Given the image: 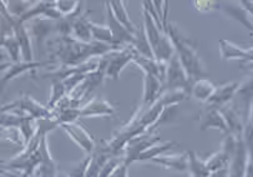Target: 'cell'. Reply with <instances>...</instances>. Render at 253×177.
Returning a JSON list of instances; mask_svg holds the SVG:
<instances>
[{
	"instance_id": "5bb4252c",
	"label": "cell",
	"mask_w": 253,
	"mask_h": 177,
	"mask_svg": "<svg viewBox=\"0 0 253 177\" xmlns=\"http://www.w3.org/2000/svg\"><path fill=\"white\" fill-rule=\"evenodd\" d=\"M90 11H86V13L81 14L80 16L74 20L73 24V38L74 39L79 40V42L83 43H89L94 42L91 34V29H90V19H89Z\"/></svg>"
},
{
	"instance_id": "4fadbf2b",
	"label": "cell",
	"mask_w": 253,
	"mask_h": 177,
	"mask_svg": "<svg viewBox=\"0 0 253 177\" xmlns=\"http://www.w3.org/2000/svg\"><path fill=\"white\" fill-rule=\"evenodd\" d=\"M164 92V83L157 76L144 73V106L149 107L160 99Z\"/></svg>"
},
{
	"instance_id": "9a60e30c",
	"label": "cell",
	"mask_w": 253,
	"mask_h": 177,
	"mask_svg": "<svg viewBox=\"0 0 253 177\" xmlns=\"http://www.w3.org/2000/svg\"><path fill=\"white\" fill-rule=\"evenodd\" d=\"M214 91H216V86L211 81L204 78L196 80L191 88V95L193 96V99L200 102H205V104H207Z\"/></svg>"
},
{
	"instance_id": "44dd1931",
	"label": "cell",
	"mask_w": 253,
	"mask_h": 177,
	"mask_svg": "<svg viewBox=\"0 0 253 177\" xmlns=\"http://www.w3.org/2000/svg\"><path fill=\"white\" fill-rule=\"evenodd\" d=\"M245 174V146L242 141L236 143L235 157L231 165L230 177H243Z\"/></svg>"
},
{
	"instance_id": "1f68e13d",
	"label": "cell",
	"mask_w": 253,
	"mask_h": 177,
	"mask_svg": "<svg viewBox=\"0 0 253 177\" xmlns=\"http://www.w3.org/2000/svg\"><path fill=\"white\" fill-rule=\"evenodd\" d=\"M127 165L123 161L116 167L115 171L110 175V177H127Z\"/></svg>"
},
{
	"instance_id": "603a6c76",
	"label": "cell",
	"mask_w": 253,
	"mask_h": 177,
	"mask_svg": "<svg viewBox=\"0 0 253 177\" xmlns=\"http://www.w3.org/2000/svg\"><path fill=\"white\" fill-rule=\"evenodd\" d=\"M175 145H176L175 141H166V142L160 143V145H157L156 143V145L149 147L146 151L142 152V154L138 156L137 161H151V160L161 156L164 152L169 151V150H170L171 147H173Z\"/></svg>"
},
{
	"instance_id": "ba28073f",
	"label": "cell",
	"mask_w": 253,
	"mask_h": 177,
	"mask_svg": "<svg viewBox=\"0 0 253 177\" xmlns=\"http://www.w3.org/2000/svg\"><path fill=\"white\" fill-rule=\"evenodd\" d=\"M54 61L51 60H45V61H33V63H19V64H1L3 66V70L4 68H6V73L3 75V79H1V85H5L8 84L9 81L13 80V79L18 78L19 75H21L23 73H32V71L37 70L39 68H44V66H54Z\"/></svg>"
},
{
	"instance_id": "8fae6325",
	"label": "cell",
	"mask_w": 253,
	"mask_h": 177,
	"mask_svg": "<svg viewBox=\"0 0 253 177\" xmlns=\"http://www.w3.org/2000/svg\"><path fill=\"white\" fill-rule=\"evenodd\" d=\"M39 152L42 156V162L38 169L39 177H58V171H56V162L54 157L51 156L47 145V133L42 135V142L39 146Z\"/></svg>"
},
{
	"instance_id": "d4e9b609",
	"label": "cell",
	"mask_w": 253,
	"mask_h": 177,
	"mask_svg": "<svg viewBox=\"0 0 253 177\" xmlns=\"http://www.w3.org/2000/svg\"><path fill=\"white\" fill-rule=\"evenodd\" d=\"M19 130H20L21 135H23L24 142H25V145H28V143L33 140V137L37 135L38 121L34 120L33 117L26 116L25 119H24L23 124L20 125V128H19ZM24 147H25V146H24Z\"/></svg>"
},
{
	"instance_id": "f546056e",
	"label": "cell",
	"mask_w": 253,
	"mask_h": 177,
	"mask_svg": "<svg viewBox=\"0 0 253 177\" xmlns=\"http://www.w3.org/2000/svg\"><path fill=\"white\" fill-rule=\"evenodd\" d=\"M1 133H3V137L5 140L11 141V142L16 143V145L25 146L23 135H21L19 129H5V130H1Z\"/></svg>"
},
{
	"instance_id": "4316f807",
	"label": "cell",
	"mask_w": 253,
	"mask_h": 177,
	"mask_svg": "<svg viewBox=\"0 0 253 177\" xmlns=\"http://www.w3.org/2000/svg\"><path fill=\"white\" fill-rule=\"evenodd\" d=\"M55 119L58 120L60 125L63 124H73L78 123L79 119H81V110L80 109H66L64 111L59 112Z\"/></svg>"
},
{
	"instance_id": "f1b7e54d",
	"label": "cell",
	"mask_w": 253,
	"mask_h": 177,
	"mask_svg": "<svg viewBox=\"0 0 253 177\" xmlns=\"http://www.w3.org/2000/svg\"><path fill=\"white\" fill-rule=\"evenodd\" d=\"M79 5H80V1H68V0L56 1V8L63 16H68L75 13Z\"/></svg>"
},
{
	"instance_id": "4dcf8cb0",
	"label": "cell",
	"mask_w": 253,
	"mask_h": 177,
	"mask_svg": "<svg viewBox=\"0 0 253 177\" xmlns=\"http://www.w3.org/2000/svg\"><path fill=\"white\" fill-rule=\"evenodd\" d=\"M195 6L197 10L200 11H209V10H216L217 3H212V1H195Z\"/></svg>"
},
{
	"instance_id": "5b68a950",
	"label": "cell",
	"mask_w": 253,
	"mask_h": 177,
	"mask_svg": "<svg viewBox=\"0 0 253 177\" xmlns=\"http://www.w3.org/2000/svg\"><path fill=\"white\" fill-rule=\"evenodd\" d=\"M106 6V20L107 25H109L110 30H111L112 38H114V46L115 47H125L127 45L135 44V34L130 33L123 24H120L118 21V19L115 18L114 13H112L111 5H110V1L105 3Z\"/></svg>"
},
{
	"instance_id": "7a4b0ae2",
	"label": "cell",
	"mask_w": 253,
	"mask_h": 177,
	"mask_svg": "<svg viewBox=\"0 0 253 177\" xmlns=\"http://www.w3.org/2000/svg\"><path fill=\"white\" fill-rule=\"evenodd\" d=\"M4 111L16 112V114L24 115V116L33 117L34 120L55 119L54 112H52L49 107L40 104L39 101H37V100L29 94H23L16 101L3 105L1 112Z\"/></svg>"
},
{
	"instance_id": "52a82bcc",
	"label": "cell",
	"mask_w": 253,
	"mask_h": 177,
	"mask_svg": "<svg viewBox=\"0 0 253 177\" xmlns=\"http://www.w3.org/2000/svg\"><path fill=\"white\" fill-rule=\"evenodd\" d=\"M160 136L156 135H145L137 136V137L132 138L130 142L127 143L125 149V157H124V162H125L127 166H130L132 162L137 161L138 156L142 154L144 151H146L149 147L156 145L160 142Z\"/></svg>"
},
{
	"instance_id": "30bf717a",
	"label": "cell",
	"mask_w": 253,
	"mask_h": 177,
	"mask_svg": "<svg viewBox=\"0 0 253 177\" xmlns=\"http://www.w3.org/2000/svg\"><path fill=\"white\" fill-rule=\"evenodd\" d=\"M200 129L201 131L207 130V129H217L222 133H227L230 130L222 115L221 109L212 106H207L200 116Z\"/></svg>"
},
{
	"instance_id": "ffe728a7",
	"label": "cell",
	"mask_w": 253,
	"mask_h": 177,
	"mask_svg": "<svg viewBox=\"0 0 253 177\" xmlns=\"http://www.w3.org/2000/svg\"><path fill=\"white\" fill-rule=\"evenodd\" d=\"M110 5H111V9H112V13H114V15H115V18L118 19V21L120 24H123L124 26H125L126 29H127L128 32L132 33V34H136V28L135 25L132 24V21H131V19L128 18V14L127 11H126V8L125 3H123V1H110Z\"/></svg>"
},
{
	"instance_id": "6da1fadb",
	"label": "cell",
	"mask_w": 253,
	"mask_h": 177,
	"mask_svg": "<svg viewBox=\"0 0 253 177\" xmlns=\"http://www.w3.org/2000/svg\"><path fill=\"white\" fill-rule=\"evenodd\" d=\"M167 34L171 38V42L175 46L176 55L180 59L181 64H182L183 69L187 73L190 80L195 83L196 80L202 79L205 74L204 64H202L201 57H200L199 52L196 50L192 42L188 40L186 37H183L180 30L173 24L167 25Z\"/></svg>"
},
{
	"instance_id": "cb8c5ba5",
	"label": "cell",
	"mask_w": 253,
	"mask_h": 177,
	"mask_svg": "<svg viewBox=\"0 0 253 177\" xmlns=\"http://www.w3.org/2000/svg\"><path fill=\"white\" fill-rule=\"evenodd\" d=\"M66 95H68V91H66V88L65 85H64L63 81L54 80L51 84V94H50V99L49 101H47L46 106L52 111V110L55 109V106H56Z\"/></svg>"
},
{
	"instance_id": "277c9868",
	"label": "cell",
	"mask_w": 253,
	"mask_h": 177,
	"mask_svg": "<svg viewBox=\"0 0 253 177\" xmlns=\"http://www.w3.org/2000/svg\"><path fill=\"white\" fill-rule=\"evenodd\" d=\"M192 84L193 83L190 80L187 73L185 71L180 59L175 52V55L171 57V60L167 64L164 91L165 90H183L188 95H191Z\"/></svg>"
},
{
	"instance_id": "3957f363",
	"label": "cell",
	"mask_w": 253,
	"mask_h": 177,
	"mask_svg": "<svg viewBox=\"0 0 253 177\" xmlns=\"http://www.w3.org/2000/svg\"><path fill=\"white\" fill-rule=\"evenodd\" d=\"M135 54V47L132 45H127L125 47L112 50V51L107 52L106 55L101 56V59L105 63V66H106L105 76L112 79V80H119V76H120L123 69L130 61H133Z\"/></svg>"
},
{
	"instance_id": "8992f818",
	"label": "cell",
	"mask_w": 253,
	"mask_h": 177,
	"mask_svg": "<svg viewBox=\"0 0 253 177\" xmlns=\"http://www.w3.org/2000/svg\"><path fill=\"white\" fill-rule=\"evenodd\" d=\"M63 131H65L66 135L76 143V145L83 149L87 155H91L94 152L95 147V140L92 137L91 133L85 129V126L81 125L80 123H73V124H63L60 125Z\"/></svg>"
},
{
	"instance_id": "83f0119b",
	"label": "cell",
	"mask_w": 253,
	"mask_h": 177,
	"mask_svg": "<svg viewBox=\"0 0 253 177\" xmlns=\"http://www.w3.org/2000/svg\"><path fill=\"white\" fill-rule=\"evenodd\" d=\"M90 162H91V155H87L83 161L79 162L78 166L74 167L70 172H69V176L70 177H85L86 176L87 169L90 166Z\"/></svg>"
},
{
	"instance_id": "e0dca14e",
	"label": "cell",
	"mask_w": 253,
	"mask_h": 177,
	"mask_svg": "<svg viewBox=\"0 0 253 177\" xmlns=\"http://www.w3.org/2000/svg\"><path fill=\"white\" fill-rule=\"evenodd\" d=\"M236 88H237V84L236 83H231L227 84V85L216 88V91L213 92L211 99L207 101V105L212 107H217V109H222L226 105V102L235 94Z\"/></svg>"
},
{
	"instance_id": "7402d4cb",
	"label": "cell",
	"mask_w": 253,
	"mask_h": 177,
	"mask_svg": "<svg viewBox=\"0 0 253 177\" xmlns=\"http://www.w3.org/2000/svg\"><path fill=\"white\" fill-rule=\"evenodd\" d=\"M90 29H91V34L94 42L105 43V44L114 45V38H112L111 30L109 25H102V24L94 23L90 20Z\"/></svg>"
},
{
	"instance_id": "d6a6232c",
	"label": "cell",
	"mask_w": 253,
	"mask_h": 177,
	"mask_svg": "<svg viewBox=\"0 0 253 177\" xmlns=\"http://www.w3.org/2000/svg\"><path fill=\"white\" fill-rule=\"evenodd\" d=\"M58 177H70L69 175H64V174H58Z\"/></svg>"
},
{
	"instance_id": "9c48e42d",
	"label": "cell",
	"mask_w": 253,
	"mask_h": 177,
	"mask_svg": "<svg viewBox=\"0 0 253 177\" xmlns=\"http://www.w3.org/2000/svg\"><path fill=\"white\" fill-rule=\"evenodd\" d=\"M28 29H29L30 37H34L37 40L38 46H42L44 44V40L54 33V30L58 32L56 28V21L50 20L47 18H35L33 20L26 23Z\"/></svg>"
},
{
	"instance_id": "484cf974",
	"label": "cell",
	"mask_w": 253,
	"mask_h": 177,
	"mask_svg": "<svg viewBox=\"0 0 253 177\" xmlns=\"http://www.w3.org/2000/svg\"><path fill=\"white\" fill-rule=\"evenodd\" d=\"M25 117L26 116H24V115L16 114V112L13 111L1 112V130H5V129H19Z\"/></svg>"
},
{
	"instance_id": "d6986e66",
	"label": "cell",
	"mask_w": 253,
	"mask_h": 177,
	"mask_svg": "<svg viewBox=\"0 0 253 177\" xmlns=\"http://www.w3.org/2000/svg\"><path fill=\"white\" fill-rule=\"evenodd\" d=\"M188 155V170L191 177H209L212 174L206 166V162L202 161L195 151H187Z\"/></svg>"
},
{
	"instance_id": "2e32d148",
	"label": "cell",
	"mask_w": 253,
	"mask_h": 177,
	"mask_svg": "<svg viewBox=\"0 0 253 177\" xmlns=\"http://www.w3.org/2000/svg\"><path fill=\"white\" fill-rule=\"evenodd\" d=\"M155 164L165 167V169L176 170V171H186L188 170V155L178 154L173 156H159L156 159L151 160Z\"/></svg>"
},
{
	"instance_id": "7c38bea8",
	"label": "cell",
	"mask_w": 253,
	"mask_h": 177,
	"mask_svg": "<svg viewBox=\"0 0 253 177\" xmlns=\"http://www.w3.org/2000/svg\"><path fill=\"white\" fill-rule=\"evenodd\" d=\"M81 117H97V116H112L115 114V109L102 97H95L89 100L86 104L81 106Z\"/></svg>"
},
{
	"instance_id": "ac0fdd59",
	"label": "cell",
	"mask_w": 253,
	"mask_h": 177,
	"mask_svg": "<svg viewBox=\"0 0 253 177\" xmlns=\"http://www.w3.org/2000/svg\"><path fill=\"white\" fill-rule=\"evenodd\" d=\"M1 46L8 51L11 63H23V52H21L20 44H19L18 39L15 38L14 33L1 34Z\"/></svg>"
}]
</instances>
